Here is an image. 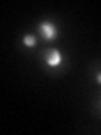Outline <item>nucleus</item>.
Wrapping results in <instances>:
<instances>
[{
  "mask_svg": "<svg viewBox=\"0 0 101 135\" xmlns=\"http://www.w3.org/2000/svg\"><path fill=\"white\" fill-rule=\"evenodd\" d=\"M41 32L44 37H47V39H52L54 36H56V29H54V25L50 22H42L41 24Z\"/></svg>",
  "mask_w": 101,
  "mask_h": 135,
  "instance_id": "obj_1",
  "label": "nucleus"
},
{
  "mask_svg": "<svg viewBox=\"0 0 101 135\" xmlns=\"http://www.w3.org/2000/svg\"><path fill=\"white\" fill-rule=\"evenodd\" d=\"M24 44L29 46V47H32V46H36V39H34L32 36H25L24 37Z\"/></svg>",
  "mask_w": 101,
  "mask_h": 135,
  "instance_id": "obj_3",
  "label": "nucleus"
},
{
  "mask_svg": "<svg viewBox=\"0 0 101 135\" xmlns=\"http://www.w3.org/2000/svg\"><path fill=\"white\" fill-rule=\"evenodd\" d=\"M98 83H101V73L98 74Z\"/></svg>",
  "mask_w": 101,
  "mask_h": 135,
  "instance_id": "obj_4",
  "label": "nucleus"
},
{
  "mask_svg": "<svg viewBox=\"0 0 101 135\" xmlns=\"http://www.w3.org/2000/svg\"><path fill=\"white\" fill-rule=\"evenodd\" d=\"M61 61H62V56H61L59 51H52L47 56V64L49 66H57V64H61Z\"/></svg>",
  "mask_w": 101,
  "mask_h": 135,
  "instance_id": "obj_2",
  "label": "nucleus"
}]
</instances>
